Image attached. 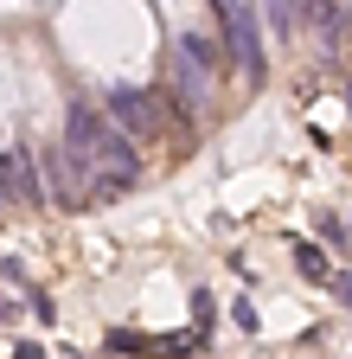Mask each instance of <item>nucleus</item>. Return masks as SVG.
I'll return each instance as SVG.
<instances>
[{
    "label": "nucleus",
    "mask_w": 352,
    "mask_h": 359,
    "mask_svg": "<svg viewBox=\"0 0 352 359\" xmlns=\"http://www.w3.org/2000/svg\"><path fill=\"white\" fill-rule=\"evenodd\" d=\"M295 263H301L307 283H327V257H321V244H295Z\"/></svg>",
    "instance_id": "nucleus-5"
},
{
    "label": "nucleus",
    "mask_w": 352,
    "mask_h": 359,
    "mask_svg": "<svg viewBox=\"0 0 352 359\" xmlns=\"http://www.w3.org/2000/svg\"><path fill=\"white\" fill-rule=\"evenodd\" d=\"M13 359H45V346H32V340H20V346H13Z\"/></svg>",
    "instance_id": "nucleus-9"
},
{
    "label": "nucleus",
    "mask_w": 352,
    "mask_h": 359,
    "mask_svg": "<svg viewBox=\"0 0 352 359\" xmlns=\"http://www.w3.org/2000/svg\"><path fill=\"white\" fill-rule=\"evenodd\" d=\"M173 71H180L186 103L205 109V103H211V77H218V52H211V39H205V32H180V39H173Z\"/></svg>",
    "instance_id": "nucleus-1"
},
{
    "label": "nucleus",
    "mask_w": 352,
    "mask_h": 359,
    "mask_svg": "<svg viewBox=\"0 0 352 359\" xmlns=\"http://www.w3.org/2000/svg\"><path fill=\"white\" fill-rule=\"evenodd\" d=\"M38 199H45V180H38L32 154L7 148V154H0V205H38Z\"/></svg>",
    "instance_id": "nucleus-2"
},
{
    "label": "nucleus",
    "mask_w": 352,
    "mask_h": 359,
    "mask_svg": "<svg viewBox=\"0 0 352 359\" xmlns=\"http://www.w3.org/2000/svg\"><path fill=\"white\" fill-rule=\"evenodd\" d=\"M231 321H237L244 334H256V308H250V302H231Z\"/></svg>",
    "instance_id": "nucleus-8"
},
{
    "label": "nucleus",
    "mask_w": 352,
    "mask_h": 359,
    "mask_svg": "<svg viewBox=\"0 0 352 359\" xmlns=\"http://www.w3.org/2000/svg\"><path fill=\"white\" fill-rule=\"evenodd\" d=\"M269 26H276V32H295L301 13H295V7H269Z\"/></svg>",
    "instance_id": "nucleus-7"
},
{
    "label": "nucleus",
    "mask_w": 352,
    "mask_h": 359,
    "mask_svg": "<svg viewBox=\"0 0 352 359\" xmlns=\"http://www.w3.org/2000/svg\"><path fill=\"white\" fill-rule=\"evenodd\" d=\"M314 20H321V26L333 32V39H346V32H352V7H321Z\"/></svg>",
    "instance_id": "nucleus-6"
},
{
    "label": "nucleus",
    "mask_w": 352,
    "mask_h": 359,
    "mask_svg": "<svg viewBox=\"0 0 352 359\" xmlns=\"http://www.w3.org/2000/svg\"><path fill=\"white\" fill-rule=\"evenodd\" d=\"M218 20H225V52L244 65V77H256L262 71V45H256V7H218Z\"/></svg>",
    "instance_id": "nucleus-3"
},
{
    "label": "nucleus",
    "mask_w": 352,
    "mask_h": 359,
    "mask_svg": "<svg viewBox=\"0 0 352 359\" xmlns=\"http://www.w3.org/2000/svg\"><path fill=\"white\" fill-rule=\"evenodd\" d=\"M333 289H339V302H346V308H352V276H339V283H333Z\"/></svg>",
    "instance_id": "nucleus-10"
},
{
    "label": "nucleus",
    "mask_w": 352,
    "mask_h": 359,
    "mask_svg": "<svg viewBox=\"0 0 352 359\" xmlns=\"http://www.w3.org/2000/svg\"><path fill=\"white\" fill-rule=\"evenodd\" d=\"M154 97H148V90H109V128H122V135H154Z\"/></svg>",
    "instance_id": "nucleus-4"
}]
</instances>
